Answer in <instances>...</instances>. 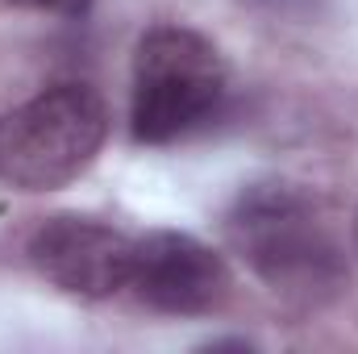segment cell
I'll list each match as a JSON object with an SVG mask.
<instances>
[{"mask_svg": "<svg viewBox=\"0 0 358 354\" xmlns=\"http://www.w3.org/2000/svg\"><path fill=\"white\" fill-rule=\"evenodd\" d=\"M225 238L234 255L283 300L329 304L350 283L346 246L325 204L300 183H250L225 213Z\"/></svg>", "mask_w": 358, "mask_h": 354, "instance_id": "cell-1", "label": "cell"}, {"mask_svg": "<svg viewBox=\"0 0 358 354\" xmlns=\"http://www.w3.org/2000/svg\"><path fill=\"white\" fill-rule=\"evenodd\" d=\"M229 100L225 55L187 25H155L134 50L129 134L142 146H171L200 134Z\"/></svg>", "mask_w": 358, "mask_h": 354, "instance_id": "cell-2", "label": "cell"}, {"mask_svg": "<svg viewBox=\"0 0 358 354\" xmlns=\"http://www.w3.org/2000/svg\"><path fill=\"white\" fill-rule=\"evenodd\" d=\"M108 138L104 96L63 80L0 117V179L21 192L67 187L96 163Z\"/></svg>", "mask_w": 358, "mask_h": 354, "instance_id": "cell-3", "label": "cell"}, {"mask_svg": "<svg viewBox=\"0 0 358 354\" xmlns=\"http://www.w3.org/2000/svg\"><path fill=\"white\" fill-rule=\"evenodd\" d=\"M29 267L76 300H108L121 288H129L134 271V238L117 225L84 217V213H55L46 217L29 242H25Z\"/></svg>", "mask_w": 358, "mask_h": 354, "instance_id": "cell-4", "label": "cell"}, {"mask_svg": "<svg viewBox=\"0 0 358 354\" xmlns=\"http://www.w3.org/2000/svg\"><path fill=\"white\" fill-rule=\"evenodd\" d=\"M134 296L163 317H213L234 292L229 263L200 238L179 229H155L134 238Z\"/></svg>", "mask_w": 358, "mask_h": 354, "instance_id": "cell-5", "label": "cell"}, {"mask_svg": "<svg viewBox=\"0 0 358 354\" xmlns=\"http://www.w3.org/2000/svg\"><path fill=\"white\" fill-rule=\"evenodd\" d=\"M17 8H34V13H55V17H84L92 0H8Z\"/></svg>", "mask_w": 358, "mask_h": 354, "instance_id": "cell-6", "label": "cell"}, {"mask_svg": "<svg viewBox=\"0 0 358 354\" xmlns=\"http://www.w3.org/2000/svg\"><path fill=\"white\" fill-rule=\"evenodd\" d=\"M255 342L250 338H208L204 342V351H250Z\"/></svg>", "mask_w": 358, "mask_h": 354, "instance_id": "cell-7", "label": "cell"}, {"mask_svg": "<svg viewBox=\"0 0 358 354\" xmlns=\"http://www.w3.org/2000/svg\"><path fill=\"white\" fill-rule=\"evenodd\" d=\"M259 4H275V8H287V4H296V0H259Z\"/></svg>", "mask_w": 358, "mask_h": 354, "instance_id": "cell-8", "label": "cell"}, {"mask_svg": "<svg viewBox=\"0 0 358 354\" xmlns=\"http://www.w3.org/2000/svg\"><path fill=\"white\" fill-rule=\"evenodd\" d=\"M350 229H355V246H358V208H355V221H350Z\"/></svg>", "mask_w": 358, "mask_h": 354, "instance_id": "cell-9", "label": "cell"}]
</instances>
